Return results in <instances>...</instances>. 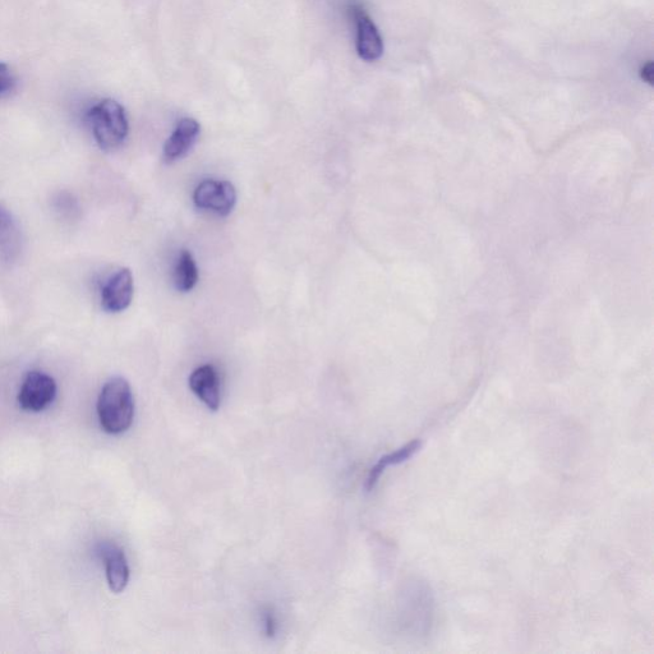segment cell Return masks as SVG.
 I'll use <instances>...</instances> for the list:
<instances>
[{"mask_svg":"<svg viewBox=\"0 0 654 654\" xmlns=\"http://www.w3.org/2000/svg\"><path fill=\"white\" fill-rule=\"evenodd\" d=\"M99 421L110 435H121L132 426L135 400L130 384L122 377H114L104 385L98 400Z\"/></svg>","mask_w":654,"mask_h":654,"instance_id":"1","label":"cell"},{"mask_svg":"<svg viewBox=\"0 0 654 654\" xmlns=\"http://www.w3.org/2000/svg\"><path fill=\"white\" fill-rule=\"evenodd\" d=\"M92 133L98 145L105 151H113L123 145L128 136V119L121 104L112 99L100 101L89 114Z\"/></svg>","mask_w":654,"mask_h":654,"instance_id":"2","label":"cell"},{"mask_svg":"<svg viewBox=\"0 0 654 654\" xmlns=\"http://www.w3.org/2000/svg\"><path fill=\"white\" fill-rule=\"evenodd\" d=\"M198 209L211 211L216 215L227 216L232 213L237 204V191L233 184L228 181H216L206 179L198 184L193 193Z\"/></svg>","mask_w":654,"mask_h":654,"instance_id":"3","label":"cell"},{"mask_svg":"<svg viewBox=\"0 0 654 654\" xmlns=\"http://www.w3.org/2000/svg\"><path fill=\"white\" fill-rule=\"evenodd\" d=\"M57 394L53 377L43 372H30L21 386L18 402L23 411L41 412L52 404Z\"/></svg>","mask_w":654,"mask_h":654,"instance_id":"4","label":"cell"},{"mask_svg":"<svg viewBox=\"0 0 654 654\" xmlns=\"http://www.w3.org/2000/svg\"><path fill=\"white\" fill-rule=\"evenodd\" d=\"M133 276L130 269L119 270L104 285L101 305L105 311L118 313L127 310L133 299Z\"/></svg>","mask_w":654,"mask_h":654,"instance_id":"5","label":"cell"},{"mask_svg":"<svg viewBox=\"0 0 654 654\" xmlns=\"http://www.w3.org/2000/svg\"><path fill=\"white\" fill-rule=\"evenodd\" d=\"M354 21L357 27V52L366 62H375L384 53V43L375 23L362 8H353Z\"/></svg>","mask_w":654,"mask_h":654,"instance_id":"6","label":"cell"},{"mask_svg":"<svg viewBox=\"0 0 654 654\" xmlns=\"http://www.w3.org/2000/svg\"><path fill=\"white\" fill-rule=\"evenodd\" d=\"M200 124L193 118H183L175 127L164 145V159L167 163L181 160L190 153L200 135Z\"/></svg>","mask_w":654,"mask_h":654,"instance_id":"7","label":"cell"},{"mask_svg":"<svg viewBox=\"0 0 654 654\" xmlns=\"http://www.w3.org/2000/svg\"><path fill=\"white\" fill-rule=\"evenodd\" d=\"M190 388L211 411H218L221 403L218 371L213 365L196 368L190 376Z\"/></svg>","mask_w":654,"mask_h":654,"instance_id":"8","label":"cell"},{"mask_svg":"<svg viewBox=\"0 0 654 654\" xmlns=\"http://www.w3.org/2000/svg\"><path fill=\"white\" fill-rule=\"evenodd\" d=\"M103 559L107 569V579L110 591L122 593L130 582V566H128L126 555L115 545L103 547Z\"/></svg>","mask_w":654,"mask_h":654,"instance_id":"9","label":"cell"},{"mask_svg":"<svg viewBox=\"0 0 654 654\" xmlns=\"http://www.w3.org/2000/svg\"><path fill=\"white\" fill-rule=\"evenodd\" d=\"M422 442L419 440H414L409 442V444L403 446L402 449L394 451V453L384 455L379 462L376 463L375 467L371 469L370 474H368L366 480V491L370 492L375 488L377 482H379L382 473L385 472V469L388 467H393V465H399L407 460L411 459L416 455L417 451L421 449Z\"/></svg>","mask_w":654,"mask_h":654,"instance_id":"10","label":"cell"},{"mask_svg":"<svg viewBox=\"0 0 654 654\" xmlns=\"http://www.w3.org/2000/svg\"><path fill=\"white\" fill-rule=\"evenodd\" d=\"M198 283V269L192 253L182 250L174 267L175 288L182 293L191 292Z\"/></svg>","mask_w":654,"mask_h":654,"instance_id":"11","label":"cell"},{"mask_svg":"<svg viewBox=\"0 0 654 654\" xmlns=\"http://www.w3.org/2000/svg\"><path fill=\"white\" fill-rule=\"evenodd\" d=\"M16 86V78L7 64L0 63V96L7 95Z\"/></svg>","mask_w":654,"mask_h":654,"instance_id":"12","label":"cell"},{"mask_svg":"<svg viewBox=\"0 0 654 654\" xmlns=\"http://www.w3.org/2000/svg\"><path fill=\"white\" fill-rule=\"evenodd\" d=\"M640 77L644 82H647L649 85H653L654 81V66L652 62L644 64L642 71H640Z\"/></svg>","mask_w":654,"mask_h":654,"instance_id":"13","label":"cell"},{"mask_svg":"<svg viewBox=\"0 0 654 654\" xmlns=\"http://www.w3.org/2000/svg\"><path fill=\"white\" fill-rule=\"evenodd\" d=\"M265 630L267 637H274L276 633V620L275 616L271 612H267L265 615Z\"/></svg>","mask_w":654,"mask_h":654,"instance_id":"14","label":"cell"},{"mask_svg":"<svg viewBox=\"0 0 654 654\" xmlns=\"http://www.w3.org/2000/svg\"><path fill=\"white\" fill-rule=\"evenodd\" d=\"M9 228H11V223H9L7 215L0 213V233L8 232Z\"/></svg>","mask_w":654,"mask_h":654,"instance_id":"15","label":"cell"}]
</instances>
